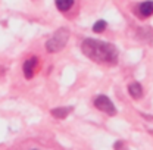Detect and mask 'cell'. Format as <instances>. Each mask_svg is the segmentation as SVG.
Returning a JSON list of instances; mask_svg holds the SVG:
<instances>
[{
  "label": "cell",
  "mask_w": 153,
  "mask_h": 150,
  "mask_svg": "<svg viewBox=\"0 0 153 150\" xmlns=\"http://www.w3.org/2000/svg\"><path fill=\"white\" fill-rule=\"evenodd\" d=\"M37 63H38V59L36 56L30 57V59L24 63V75H25V78H33L34 69L37 68Z\"/></svg>",
  "instance_id": "obj_4"
},
{
  "label": "cell",
  "mask_w": 153,
  "mask_h": 150,
  "mask_svg": "<svg viewBox=\"0 0 153 150\" xmlns=\"http://www.w3.org/2000/svg\"><path fill=\"white\" fill-rule=\"evenodd\" d=\"M74 4V0H56V7L59 10L65 12V10H69Z\"/></svg>",
  "instance_id": "obj_7"
},
{
  "label": "cell",
  "mask_w": 153,
  "mask_h": 150,
  "mask_svg": "<svg viewBox=\"0 0 153 150\" xmlns=\"http://www.w3.org/2000/svg\"><path fill=\"white\" fill-rule=\"evenodd\" d=\"M68 40H69V31L66 28H59L56 33L52 36V38L47 40L46 49L50 53H57L66 46Z\"/></svg>",
  "instance_id": "obj_2"
},
{
  "label": "cell",
  "mask_w": 153,
  "mask_h": 150,
  "mask_svg": "<svg viewBox=\"0 0 153 150\" xmlns=\"http://www.w3.org/2000/svg\"><path fill=\"white\" fill-rule=\"evenodd\" d=\"M138 10H140V15L143 18H147L153 15V1H144L138 6Z\"/></svg>",
  "instance_id": "obj_6"
},
{
  "label": "cell",
  "mask_w": 153,
  "mask_h": 150,
  "mask_svg": "<svg viewBox=\"0 0 153 150\" xmlns=\"http://www.w3.org/2000/svg\"><path fill=\"white\" fill-rule=\"evenodd\" d=\"M94 106L99 111L108 113V115H115V113H116V109H115L114 103H112L111 99L106 97V96H99V97H96Z\"/></svg>",
  "instance_id": "obj_3"
},
{
  "label": "cell",
  "mask_w": 153,
  "mask_h": 150,
  "mask_svg": "<svg viewBox=\"0 0 153 150\" xmlns=\"http://www.w3.org/2000/svg\"><path fill=\"white\" fill-rule=\"evenodd\" d=\"M69 112H71V108H56V109L52 111V115L62 119V118H66Z\"/></svg>",
  "instance_id": "obj_8"
},
{
  "label": "cell",
  "mask_w": 153,
  "mask_h": 150,
  "mask_svg": "<svg viewBox=\"0 0 153 150\" xmlns=\"http://www.w3.org/2000/svg\"><path fill=\"white\" fill-rule=\"evenodd\" d=\"M105 28H106V22H105L103 19L97 21L94 25H93V31H94V33H102V31H105Z\"/></svg>",
  "instance_id": "obj_9"
},
{
  "label": "cell",
  "mask_w": 153,
  "mask_h": 150,
  "mask_svg": "<svg viewBox=\"0 0 153 150\" xmlns=\"http://www.w3.org/2000/svg\"><path fill=\"white\" fill-rule=\"evenodd\" d=\"M81 49L85 56L90 57L94 62H99V63H115L118 59V52H116L115 46L105 43V41L87 38L82 41Z\"/></svg>",
  "instance_id": "obj_1"
},
{
  "label": "cell",
  "mask_w": 153,
  "mask_h": 150,
  "mask_svg": "<svg viewBox=\"0 0 153 150\" xmlns=\"http://www.w3.org/2000/svg\"><path fill=\"white\" fill-rule=\"evenodd\" d=\"M128 93H130V96H131L133 99L138 100V99H141V96H143V88H141V85H140L138 82H133V84L128 85Z\"/></svg>",
  "instance_id": "obj_5"
}]
</instances>
